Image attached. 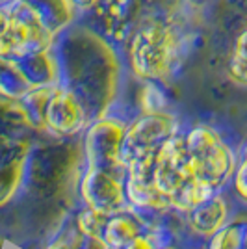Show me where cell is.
Returning <instances> with one entry per match:
<instances>
[{
    "mask_svg": "<svg viewBox=\"0 0 247 249\" xmlns=\"http://www.w3.org/2000/svg\"><path fill=\"white\" fill-rule=\"evenodd\" d=\"M188 21L178 6L158 8L147 13L124 37L132 73L145 82H162L169 78L188 49Z\"/></svg>",
    "mask_w": 247,
    "mask_h": 249,
    "instance_id": "6da1fadb",
    "label": "cell"
},
{
    "mask_svg": "<svg viewBox=\"0 0 247 249\" xmlns=\"http://www.w3.org/2000/svg\"><path fill=\"white\" fill-rule=\"evenodd\" d=\"M56 34L30 0H2L0 60L17 62L52 51Z\"/></svg>",
    "mask_w": 247,
    "mask_h": 249,
    "instance_id": "7a4b0ae2",
    "label": "cell"
},
{
    "mask_svg": "<svg viewBox=\"0 0 247 249\" xmlns=\"http://www.w3.org/2000/svg\"><path fill=\"white\" fill-rule=\"evenodd\" d=\"M192 173L206 186H219L232 171V158L223 140L210 126H195L184 138Z\"/></svg>",
    "mask_w": 247,
    "mask_h": 249,
    "instance_id": "3957f363",
    "label": "cell"
},
{
    "mask_svg": "<svg viewBox=\"0 0 247 249\" xmlns=\"http://www.w3.org/2000/svg\"><path fill=\"white\" fill-rule=\"evenodd\" d=\"M45 121L56 132H71L82 123L84 110L78 103L76 95L63 89V88H51L45 97L43 106Z\"/></svg>",
    "mask_w": 247,
    "mask_h": 249,
    "instance_id": "277c9868",
    "label": "cell"
},
{
    "mask_svg": "<svg viewBox=\"0 0 247 249\" xmlns=\"http://www.w3.org/2000/svg\"><path fill=\"white\" fill-rule=\"evenodd\" d=\"M223 218H225V205L221 199H214L210 205H203V208L195 212L194 225L197 227V231L210 234L221 227Z\"/></svg>",
    "mask_w": 247,
    "mask_h": 249,
    "instance_id": "5b68a950",
    "label": "cell"
},
{
    "mask_svg": "<svg viewBox=\"0 0 247 249\" xmlns=\"http://www.w3.org/2000/svg\"><path fill=\"white\" fill-rule=\"evenodd\" d=\"M230 76L238 84L247 86V26L246 30L238 36L234 49H232V58H230Z\"/></svg>",
    "mask_w": 247,
    "mask_h": 249,
    "instance_id": "8992f818",
    "label": "cell"
},
{
    "mask_svg": "<svg viewBox=\"0 0 247 249\" xmlns=\"http://www.w3.org/2000/svg\"><path fill=\"white\" fill-rule=\"evenodd\" d=\"M136 236V227L128 219H115L108 225V242L112 246H124Z\"/></svg>",
    "mask_w": 247,
    "mask_h": 249,
    "instance_id": "52a82bcc",
    "label": "cell"
},
{
    "mask_svg": "<svg viewBox=\"0 0 247 249\" xmlns=\"http://www.w3.org/2000/svg\"><path fill=\"white\" fill-rule=\"evenodd\" d=\"M236 236H238L236 229H227V231L219 232L216 238H214L212 249H236V244H238Z\"/></svg>",
    "mask_w": 247,
    "mask_h": 249,
    "instance_id": "ba28073f",
    "label": "cell"
},
{
    "mask_svg": "<svg viewBox=\"0 0 247 249\" xmlns=\"http://www.w3.org/2000/svg\"><path fill=\"white\" fill-rule=\"evenodd\" d=\"M236 192L240 197H244L247 201V156L242 162V167L236 173Z\"/></svg>",
    "mask_w": 247,
    "mask_h": 249,
    "instance_id": "9c48e42d",
    "label": "cell"
},
{
    "mask_svg": "<svg viewBox=\"0 0 247 249\" xmlns=\"http://www.w3.org/2000/svg\"><path fill=\"white\" fill-rule=\"evenodd\" d=\"M103 0H71L76 11H95Z\"/></svg>",
    "mask_w": 247,
    "mask_h": 249,
    "instance_id": "30bf717a",
    "label": "cell"
},
{
    "mask_svg": "<svg viewBox=\"0 0 247 249\" xmlns=\"http://www.w3.org/2000/svg\"><path fill=\"white\" fill-rule=\"evenodd\" d=\"M128 249H153V246L143 238H136L132 244H130V248Z\"/></svg>",
    "mask_w": 247,
    "mask_h": 249,
    "instance_id": "8fae6325",
    "label": "cell"
},
{
    "mask_svg": "<svg viewBox=\"0 0 247 249\" xmlns=\"http://www.w3.org/2000/svg\"><path fill=\"white\" fill-rule=\"evenodd\" d=\"M246 249H247V234H246Z\"/></svg>",
    "mask_w": 247,
    "mask_h": 249,
    "instance_id": "7c38bea8",
    "label": "cell"
},
{
    "mask_svg": "<svg viewBox=\"0 0 247 249\" xmlns=\"http://www.w3.org/2000/svg\"><path fill=\"white\" fill-rule=\"evenodd\" d=\"M246 156H247V143H246Z\"/></svg>",
    "mask_w": 247,
    "mask_h": 249,
    "instance_id": "4fadbf2b",
    "label": "cell"
},
{
    "mask_svg": "<svg viewBox=\"0 0 247 249\" xmlns=\"http://www.w3.org/2000/svg\"><path fill=\"white\" fill-rule=\"evenodd\" d=\"M0 4H2V0H0Z\"/></svg>",
    "mask_w": 247,
    "mask_h": 249,
    "instance_id": "5bb4252c",
    "label": "cell"
}]
</instances>
